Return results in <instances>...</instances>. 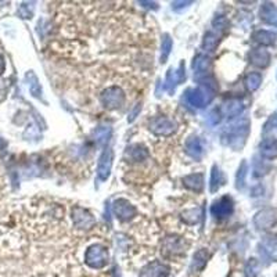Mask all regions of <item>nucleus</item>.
Wrapping results in <instances>:
<instances>
[{
  "label": "nucleus",
  "instance_id": "obj_1",
  "mask_svg": "<svg viewBox=\"0 0 277 277\" xmlns=\"http://www.w3.org/2000/svg\"><path fill=\"white\" fill-rule=\"evenodd\" d=\"M108 250L101 244L91 245L85 252V264L92 269H103L108 264Z\"/></svg>",
  "mask_w": 277,
  "mask_h": 277
},
{
  "label": "nucleus",
  "instance_id": "obj_2",
  "mask_svg": "<svg viewBox=\"0 0 277 277\" xmlns=\"http://www.w3.org/2000/svg\"><path fill=\"white\" fill-rule=\"evenodd\" d=\"M123 101H125L123 92L116 86H111L101 94V103L107 108H118L122 105Z\"/></svg>",
  "mask_w": 277,
  "mask_h": 277
},
{
  "label": "nucleus",
  "instance_id": "obj_3",
  "mask_svg": "<svg viewBox=\"0 0 277 277\" xmlns=\"http://www.w3.org/2000/svg\"><path fill=\"white\" fill-rule=\"evenodd\" d=\"M187 101L191 104V105H195V107H204L206 104L209 103L212 100L213 94L209 93V92L204 89V88H197V89H193V91L187 92Z\"/></svg>",
  "mask_w": 277,
  "mask_h": 277
},
{
  "label": "nucleus",
  "instance_id": "obj_4",
  "mask_svg": "<svg viewBox=\"0 0 277 277\" xmlns=\"http://www.w3.org/2000/svg\"><path fill=\"white\" fill-rule=\"evenodd\" d=\"M277 222V212L272 208L264 209L255 215L254 218V223L257 225L258 229H271L276 225Z\"/></svg>",
  "mask_w": 277,
  "mask_h": 277
},
{
  "label": "nucleus",
  "instance_id": "obj_5",
  "mask_svg": "<svg viewBox=\"0 0 277 277\" xmlns=\"http://www.w3.org/2000/svg\"><path fill=\"white\" fill-rule=\"evenodd\" d=\"M150 129L158 136H169L174 133L175 122L168 118H157L150 123Z\"/></svg>",
  "mask_w": 277,
  "mask_h": 277
},
{
  "label": "nucleus",
  "instance_id": "obj_6",
  "mask_svg": "<svg viewBox=\"0 0 277 277\" xmlns=\"http://www.w3.org/2000/svg\"><path fill=\"white\" fill-rule=\"evenodd\" d=\"M112 211L116 215V218H119L121 220H129L132 216L136 215L135 206L130 205L129 201L123 200V198H119L114 202Z\"/></svg>",
  "mask_w": 277,
  "mask_h": 277
},
{
  "label": "nucleus",
  "instance_id": "obj_7",
  "mask_svg": "<svg viewBox=\"0 0 277 277\" xmlns=\"http://www.w3.org/2000/svg\"><path fill=\"white\" fill-rule=\"evenodd\" d=\"M211 212L216 218H227L233 212V201L229 197H222L220 200L215 201Z\"/></svg>",
  "mask_w": 277,
  "mask_h": 277
},
{
  "label": "nucleus",
  "instance_id": "obj_8",
  "mask_svg": "<svg viewBox=\"0 0 277 277\" xmlns=\"http://www.w3.org/2000/svg\"><path fill=\"white\" fill-rule=\"evenodd\" d=\"M111 165H112V151L111 148H107L101 155L98 161V167H97V175L101 181H105L110 176Z\"/></svg>",
  "mask_w": 277,
  "mask_h": 277
},
{
  "label": "nucleus",
  "instance_id": "obj_9",
  "mask_svg": "<svg viewBox=\"0 0 277 277\" xmlns=\"http://www.w3.org/2000/svg\"><path fill=\"white\" fill-rule=\"evenodd\" d=\"M168 275H169V268L158 261H154L147 265L140 273L142 277H167Z\"/></svg>",
  "mask_w": 277,
  "mask_h": 277
},
{
  "label": "nucleus",
  "instance_id": "obj_10",
  "mask_svg": "<svg viewBox=\"0 0 277 277\" xmlns=\"http://www.w3.org/2000/svg\"><path fill=\"white\" fill-rule=\"evenodd\" d=\"M261 155L266 160L277 158V140L276 139H265L261 143Z\"/></svg>",
  "mask_w": 277,
  "mask_h": 277
},
{
  "label": "nucleus",
  "instance_id": "obj_11",
  "mask_svg": "<svg viewBox=\"0 0 277 277\" xmlns=\"http://www.w3.org/2000/svg\"><path fill=\"white\" fill-rule=\"evenodd\" d=\"M250 60L254 65L257 67H261V68H265L269 65V61H271V54L264 50V49H255L250 53Z\"/></svg>",
  "mask_w": 277,
  "mask_h": 277
},
{
  "label": "nucleus",
  "instance_id": "obj_12",
  "mask_svg": "<svg viewBox=\"0 0 277 277\" xmlns=\"http://www.w3.org/2000/svg\"><path fill=\"white\" fill-rule=\"evenodd\" d=\"M261 18L271 25L277 26V7L272 3H265L261 7Z\"/></svg>",
  "mask_w": 277,
  "mask_h": 277
},
{
  "label": "nucleus",
  "instance_id": "obj_13",
  "mask_svg": "<svg viewBox=\"0 0 277 277\" xmlns=\"http://www.w3.org/2000/svg\"><path fill=\"white\" fill-rule=\"evenodd\" d=\"M252 38H254L255 42H258L261 45L269 46L273 45L277 40V33L272 32V31H257V32L254 33Z\"/></svg>",
  "mask_w": 277,
  "mask_h": 277
},
{
  "label": "nucleus",
  "instance_id": "obj_14",
  "mask_svg": "<svg viewBox=\"0 0 277 277\" xmlns=\"http://www.w3.org/2000/svg\"><path fill=\"white\" fill-rule=\"evenodd\" d=\"M186 148L187 153L194 157V158H200L202 153H204V147L198 139H190L188 142L186 143Z\"/></svg>",
  "mask_w": 277,
  "mask_h": 277
},
{
  "label": "nucleus",
  "instance_id": "obj_15",
  "mask_svg": "<svg viewBox=\"0 0 277 277\" xmlns=\"http://www.w3.org/2000/svg\"><path fill=\"white\" fill-rule=\"evenodd\" d=\"M261 84H262V77L258 72H251L248 77L245 78V86L250 92L257 91Z\"/></svg>",
  "mask_w": 277,
  "mask_h": 277
},
{
  "label": "nucleus",
  "instance_id": "obj_16",
  "mask_svg": "<svg viewBox=\"0 0 277 277\" xmlns=\"http://www.w3.org/2000/svg\"><path fill=\"white\" fill-rule=\"evenodd\" d=\"M183 182H185V185L187 187H190V188L198 191V190H201V187H202V175H190V176H186Z\"/></svg>",
  "mask_w": 277,
  "mask_h": 277
},
{
  "label": "nucleus",
  "instance_id": "obj_17",
  "mask_svg": "<svg viewBox=\"0 0 277 277\" xmlns=\"http://www.w3.org/2000/svg\"><path fill=\"white\" fill-rule=\"evenodd\" d=\"M26 79L29 81V91H31V93H32L35 97H40L42 91H40V85H39L38 78L35 77L32 72H29V74L26 75Z\"/></svg>",
  "mask_w": 277,
  "mask_h": 277
},
{
  "label": "nucleus",
  "instance_id": "obj_18",
  "mask_svg": "<svg viewBox=\"0 0 277 277\" xmlns=\"http://www.w3.org/2000/svg\"><path fill=\"white\" fill-rule=\"evenodd\" d=\"M244 277H258V262L257 259H250L244 269Z\"/></svg>",
  "mask_w": 277,
  "mask_h": 277
},
{
  "label": "nucleus",
  "instance_id": "obj_19",
  "mask_svg": "<svg viewBox=\"0 0 277 277\" xmlns=\"http://www.w3.org/2000/svg\"><path fill=\"white\" fill-rule=\"evenodd\" d=\"M243 108L244 107H243V104L240 103L239 100H233V101H230L226 105V114L229 116H236L243 111Z\"/></svg>",
  "mask_w": 277,
  "mask_h": 277
},
{
  "label": "nucleus",
  "instance_id": "obj_20",
  "mask_svg": "<svg viewBox=\"0 0 277 277\" xmlns=\"http://www.w3.org/2000/svg\"><path fill=\"white\" fill-rule=\"evenodd\" d=\"M129 155L133 161H143L144 158H147V151L140 146H135L129 150Z\"/></svg>",
  "mask_w": 277,
  "mask_h": 277
},
{
  "label": "nucleus",
  "instance_id": "obj_21",
  "mask_svg": "<svg viewBox=\"0 0 277 277\" xmlns=\"http://www.w3.org/2000/svg\"><path fill=\"white\" fill-rule=\"evenodd\" d=\"M247 162H241V165L239 168V172H237V179H236V183H237V188L241 190L245 185V176H247Z\"/></svg>",
  "mask_w": 277,
  "mask_h": 277
},
{
  "label": "nucleus",
  "instance_id": "obj_22",
  "mask_svg": "<svg viewBox=\"0 0 277 277\" xmlns=\"http://www.w3.org/2000/svg\"><path fill=\"white\" fill-rule=\"evenodd\" d=\"M110 135H111L110 128H100V129H97L96 132H94V137H96V142L98 143V144H104V143H107Z\"/></svg>",
  "mask_w": 277,
  "mask_h": 277
},
{
  "label": "nucleus",
  "instance_id": "obj_23",
  "mask_svg": "<svg viewBox=\"0 0 277 277\" xmlns=\"http://www.w3.org/2000/svg\"><path fill=\"white\" fill-rule=\"evenodd\" d=\"M206 264V252L205 251H200L195 254L194 257V262H193V269L195 271H200L202 269Z\"/></svg>",
  "mask_w": 277,
  "mask_h": 277
},
{
  "label": "nucleus",
  "instance_id": "obj_24",
  "mask_svg": "<svg viewBox=\"0 0 277 277\" xmlns=\"http://www.w3.org/2000/svg\"><path fill=\"white\" fill-rule=\"evenodd\" d=\"M222 185V174L218 168H213L212 178H211V191H216L219 186Z\"/></svg>",
  "mask_w": 277,
  "mask_h": 277
},
{
  "label": "nucleus",
  "instance_id": "obj_25",
  "mask_svg": "<svg viewBox=\"0 0 277 277\" xmlns=\"http://www.w3.org/2000/svg\"><path fill=\"white\" fill-rule=\"evenodd\" d=\"M171 49H172V40H171V38H169L168 35H165L164 39H162V56H161L162 63H164V61L167 60L168 56H169Z\"/></svg>",
  "mask_w": 277,
  "mask_h": 277
},
{
  "label": "nucleus",
  "instance_id": "obj_26",
  "mask_svg": "<svg viewBox=\"0 0 277 277\" xmlns=\"http://www.w3.org/2000/svg\"><path fill=\"white\" fill-rule=\"evenodd\" d=\"M194 70L197 71V74H202V72L206 71V67H208V60L204 56H200L197 57V60L194 61Z\"/></svg>",
  "mask_w": 277,
  "mask_h": 277
},
{
  "label": "nucleus",
  "instance_id": "obj_27",
  "mask_svg": "<svg viewBox=\"0 0 277 277\" xmlns=\"http://www.w3.org/2000/svg\"><path fill=\"white\" fill-rule=\"evenodd\" d=\"M4 71V58L0 56V74Z\"/></svg>",
  "mask_w": 277,
  "mask_h": 277
},
{
  "label": "nucleus",
  "instance_id": "obj_28",
  "mask_svg": "<svg viewBox=\"0 0 277 277\" xmlns=\"http://www.w3.org/2000/svg\"><path fill=\"white\" fill-rule=\"evenodd\" d=\"M4 146H6V143L3 142V139H0V150H3V148H4Z\"/></svg>",
  "mask_w": 277,
  "mask_h": 277
},
{
  "label": "nucleus",
  "instance_id": "obj_29",
  "mask_svg": "<svg viewBox=\"0 0 277 277\" xmlns=\"http://www.w3.org/2000/svg\"><path fill=\"white\" fill-rule=\"evenodd\" d=\"M272 121H273V123H275V125H276V126H277V114L275 116H273V119H272Z\"/></svg>",
  "mask_w": 277,
  "mask_h": 277
}]
</instances>
